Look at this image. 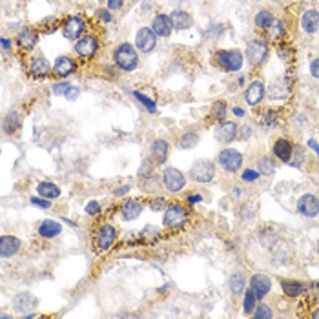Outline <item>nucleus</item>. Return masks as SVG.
Wrapping results in <instances>:
<instances>
[{
  "label": "nucleus",
  "instance_id": "nucleus-1",
  "mask_svg": "<svg viewBox=\"0 0 319 319\" xmlns=\"http://www.w3.org/2000/svg\"><path fill=\"white\" fill-rule=\"evenodd\" d=\"M115 62H117V66L121 68V70H124V71H132V70L137 68L139 57L132 44L122 42L119 48L115 49Z\"/></svg>",
  "mask_w": 319,
  "mask_h": 319
},
{
  "label": "nucleus",
  "instance_id": "nucleus-2",
  "mask_svg": "<svg viewBox=\"0 0 319 319\" xmlns=\"http://www.w3.org/2000/svg\"><path fill=\"white\" fill-rule=\"evenodd\" d=\"M215 177V166L212 161H205V159H199L192 164L190 168V179L195 182H201V184H206V182L213 181Z\"/></svg>",
  "mask_w": 319,
  "mask_h": 319
},
{
  "label": "nucleus",
  "instance_id": "nucleus-3",
  "mask_svg": "<svg viewBox=\"0 0 319 319\" xmlns=\"http://www.w3.org/2000/svg\"><path fill=\"white\" fill-rule=\"evenodd\" d=\"M215 61L224 71H239L243 68V53L237 49H223L215 53Z\"/></svg>",
  "mask_w": 319,
  "mask_h": 319
},
{
  "label": "nucleus",
  "instance_id": "nucleus-4",
  "mask_svg": "<svg viewBox=\"0 0 319 319\" xmlns=\"http://www.w3.org/2000/svg\"><path fill=\"white\" fill-rule=\"evenodd\" d=\"M186 221H188V210L182 205H179V203L170 205L166 208V212H164V226H168L172 230L181 228Z\"/></svg>",
  "mask_w": 319,
  "mask_h": 319
},
{
  "label": "nucleus",
  "instance_id": "nucleus-5",
  "mask_svg": "<svg viewBox=\"0 0 319 319\" xmlns=\"http://www.w3.org/2000/svg\"><path fill=\"white\" fill-rule=\"evenodd\" d=\"M163 182H164V188H166L170 193H177L184 188L186 177H184V174H182L181 170L170 166V168H166L163 172Z\"/></svg>",
  "mask_w": 319,
  "mask_h": 319
},
{
  "label": "nucleus",
  "instance_id": "nucleus-6",
  "mask_svg": "<svg viewBox=\"0 0 319 319\" xmlns=\"http://www.w3.org/2000/svg\"><path fill=\"white\" fill-rule=\"evenodd\" d=\"M117 241V230L111 224H103L95 234V247L101 252H108Z\"/></svg>",
  "mask_w": 319,
  "mask_h": 319
},
{
  "label": "nucleus",
  "instance_id": "nucleus-7",
  "mask_svg": "<svg viewBox=\"0 0 319 319\" xmlns=\"http://www.w3.org/2000/svg\"><path fill=\"white\" fill-rule=\"evenodd\" d=\"M217 161H219V166L228 174H234L243 166V155L237 150H232V148L221 151Z\"/></svg>",
  "mask_w": 319,
  "mask_h": 319
},
{
  "label": "nucleus",
  "instance_id": "nucleus-8",
  "mask_svg": "<svg viewBox=\"0 0 319 319\" xmlns=\"http://www.w3.org/2000/svg\"><path fill=\"white\" fill-rule=\"evenodd\" d=\"M155 44H157V35L151 28H141V30L137 31L135 46H137L139 51H142V53H150V51H153Z\"/></svg>",
  "mask_w": 319,
  "mask_h": 319
},
{
  "label": "nucleus",
  "instance_id": "nucleus-9",
  "mask_svg": "<svg viewBox=\"0 0 319 319\" xmlns=\"http://www.w3.org/2000/svg\"><path fill=\"white\" fill-rule=\"evenodd\" d=\"M268 55V46H266L263 40H252L248 44V49H247V59L252 66H257L261 62L266 59Z\"/></svg>",
  "mask_w": 319,
  "mask_h": 319
},
{
  "label": "nucleus",
  "instance_id": "nucleus-10",
  "mask_svg": "<svg viewBox=\"0 0 319 319\" xmlns=\"http://www.w3.org/2000/svg\"><path fill=\"white\" fill-rule=\"evenodd\" d=\"M297 210L305 217H316L319 213V199L312 193H305L297 201Z\"/></svg>",
  "mask_w": 319,
  "mask_h": 319
},
{
  "label": "nucleus",
  "instance_id": "nucleus-11",
  "mask_svg": "<svg viewBox=\"0 0 319 319\" xmlns=\"http://www.w3.org/2000/svg\"><path fill=\"white\" fill-rule=\"evenodd\" d=\"M292 93V84L288 78H277L268 88V97L274 101H284Z\"/></svg>",
  "mask_w": 319,
  "mask_h": 319
},
{
  "label": "nucleus",
  "instance_id": "nucleus-12",
  "mask_svg": "<svg viewBox=\"0 0 319 319\" xmlns=\"http://www.w3.org/2000/svg\"><path fill=\"white\" fill-rule=\"evenodd\" d=\"M84 30H86V22L80 17H70L66 20V24L62 26V33L70 40L78 38V36L84 33Z\"/></svg>",
  "mask_w": 319,
  "mask_h": 319
},
{
  "label": "nucleus",
  "instance_id": "nucleus-13",
  "mask_svg": "<svg viewBox=\"0 0 319 319\" xmlns=\"http://www.w3.org/2000/svg\"><path fill=\"white\" fill-rule=\"evenodd\" d=\"M97 49H99V42H97L95 36L91 35H86V36H80L75 44V51H77L80 57H84V59H90L93 55L97 53Z\"/></svg>",
  "mask_w": 319,
  "mask_h": 319
},
{
  "label": "nucleus",
  "instance_id": "nucleus-14",
  "mask_svg": "<svg viewBox=\"0 0 319 319\" xmlns=\"http://www.w3.org/2000/svg\"><path fill=\"white\" fill-rule=\"evenodd\" d=\"M36 305H38V301H36V297L31 292H20V294L13 297V308L22 314V316L28 314V310L35 308Z\"/></svg>",
  "mask_w": 319,
  "mask_h": 319
},
{
  "label": "nucleus",
  "instance_id": "nucleus-15",
  "mask_svg": "<svg viewBox=\"0 0 319 319\" xmlns=\"http://www.w3.org/2000/svg\"><path fill=\"white\" fill-rule=\"evenodd\" d=\"M250 288L255 292L257 299H263V297H266V295H268V292H270V288H272L270 277L266 276V274H255V276H252Z\"/></svg>",
  "mask_w": 319,
  "mask_h": 319
},
{
  "label": "nucleus",
  "instance_id": "nucleus-16",
  "mask_svg": "<svg viewBox=\"0 0 319 319\" xmlns=\"http://www.w3.org/2000/svg\"><path fill=\"white\" fill-rule=\"evenodd\" d=\"M168 153H170V144L168 141L164 139H155L151 142V150H150V155H151V161L157 164H164L166 159H168Z\"/></svg>",
  "mask_w": 319,
  "mask_h": 319
},
{
  "label": "nucleus",
  "instance_id": "nucleus-17",
  "mask_svg": "<svg viewBox=\"0 0 319 319\" xmlns=\"http://www.w3.org/2000/svg\"><path fill=\"white\" fill-rule=\"evenodd\" d=\"M263 97H265V84L261 80H253L245 91V101L248 103V106H257L263 101Z\"/></svg>",
  "mask_w": 319,
  "mask_h": 319
},
{
  "label": "nucleus",
  "instance_id": "nucleus-18",
  "mask_svg": "<svg viewBox=\"0 0 319 319\" xmlns=\"http://www.w3.org/2000/svg\"><path fill=\"white\" fill-rule=\"evenodd\" d=\"M292 153H294V144L288 139H277L274 142V155L283 161V163H290L292 161Z\"/></svg>",
  "mask_w": 319,
  "mask_h": 319
},
{
  "label": "nucleus",
  "instance_id": "nucleus-19",
  "mask_svg": "<svg viewBox=\"0 0 319 319\" xmlns=\"http://www.w3.org/2000/svg\"><path fill=\"white\" fill-rule=\"evenodd\" d=\"M20 250V241L13 235H2L0 237V255L2 257H13Z\"/></svg>",
  "mask_w": 319,
  "mask_h": 319
},
{
  "label": "nucleus",
  "instance_id": "nucleus-20",
  "mask_svg": "<svg viewBox=\"0 0 319 319\" xmlns=\"http://www.w3.org/2000/svg\"><path fill=\"white\" fill-rule=\"evenodd\" d=\"M237 124L235 122H223L221 126L215 128V137L217 141H221V142H232L239 133H237Z\"/></svg>",
  "mask_w": 319,
  "mask_h": 319
},
{
  "label": "nucleus",
  "instance_id": "nucleus-21",
  "mask_svg": "<svg viewBox=\"0 0 319 319\" xmlns=\"http://www.w3.org/2000/svg\"><path fill=\"white\" fill-rule=\"evenodd\" d=\"M141 213H142V205H141V201H137V199L126 201L121 208V217L124 221H135Z\"/></svg>",
  "mask_w": 319,
  "mask_h": 319
},
{
  "label": "nucleus",
  "instance_id": "nucleus-22",
  "mask_svg": "<svg viewBox=\"0 0 319 319\" xmlns=\"http://www.w3.org/2000/svg\"><path fill=\"white\" fill-rule=\"evenodd\" d=\"M170 20L174 24V30H179V31L188 30L193 24L192 15H188L186 11H181V9H175V11L170 13Z\"/></svg>",
  "mask_w": 319,
  "mask_h": 319
},
{
  "label": "nucleus",
  "instance_id": "nucleus-23",
  "mask_svg": "<svg viewBox=\"0 0 319 319\" xmlns=\"http://www.w3.org/2000/svg\"><path fill=\"white\" fill-rule=\"evenodd\" d=\"M151 30L155 31V35L159 36H168L174 30V24H172L168 15H157L153 18V22H151Z\"/></svg>",
  "mask_w": 319,
  "mask_h": 319
},
{
  "label": "nucleus",
  "instance_id": "nucleus-24",
  "mask_svg": "<svg viewBox=\"0 0 319 319\" xmlns=\"http://www.w3.org/2000/svg\"><path fill=\"white\" fill-rule=\"evenodd\" d=\"M59 234H62V226L61 223H57L53 219H46V221H42V223L38 224V235L40 237L51 239V237H57Z\"/></svg>",
  "mask_w": 319,
  "mask_h": 319
},
{
  "label": "nucleus",
  "instance_id": "nucleus-25",
  "mask_svg": "<svg viewBox=\"0 0 319 319\" xmlns=\"http://www.w3.org/2000/svg\"><path fill=\"white\" fill-rule=\"evenodd\" d=\"M55 73L59 75V77H68V75H71L73 71H75V62L70 59V57H66V55H62V57H59L57 61H55V66H53Z\"/></svg>",
  "mask_w": 319,
  "mask_h": 319
},
{
  "label": "nucleus",
  "instance_id": "nucleus-26",
  "mask_svg": "<svg viewBox=\"0 0 319 319\" xmlns=\"http://www.w3.org/2000/svg\"><path fill=\"white\" fill-rule=\"evenodd\" d=\"M301 26L307 33H316L319 30V13L316 9L305 11L301 17Z\"/></svg>",
  "mask_w": 319,
  "mask_h": 319
},
{
  "label": "nucleus",
  "instance_id": "nucleus-27",
  "mask_svg": "<svg viewBox=\"0 0 319 319\" xmlns=\"http://www.w3.org/2000/svg\"><path fill=\"white\" fill-rule=\"evenodd\" d=\"M281 288H283L284 295H288V297H299L307 292L308 286L299 281H281Z\"/></svg>",
  "mask_w": 319,
  "mask_h": 319
},
{
  "label": "nucleus",
  "instance_id": "nucleus-28",
  "mask_svg": "<svg viewBox=\"0 0 319 319\" xmlns=\"http://www.w3.org/2000/svg\"><path fill=\"white\" fill-rule=\"evenodd\" d=\"M17 42L20 48L33 49L36 46V42H38V35H36V31H33V30H22L18 33Z\"/></svg>",
  "mask_w": 319,
  "mask_h": 319
},
{
  "label": "nucleus",
  "instance_id": "nucleus-29",
  "mask_svg": "<svg viewBox=\"0 0 319 319\" xmlns=\"http://www.w3.org/2000/svg\"><path fill=\"white\" fill-rule=\"evenodd\" d=\"M30 71L35 75V77H44L49 73V64L44 57H35L30 64Z\"/></svg>",
  "mask_w": 319,
  "mask_h": 319
},
{
  "label": "nucleus",
  "instance_id": "nucleus-30",
  "mask_svg": "<svg viewBox=\"0 0 319 319\" xmlns=\"http://www.w3.org/2000/svg\"><path fill=\"white\" fill-rule=\"evenodd\" d=\"M36 192H38V195H42V197L51 201V199H57L61 195V188L57 186V184H53V182H40L36 186Z\"/></svg>",
  "mask_w": 319,
  "mask_h": 319
},
{
  "label": "nucleus",
  "instance_id": "nucleus-31",
  "mask_svg": "<svg viewBox=\"0 0 319 319\" xmlns=\"http://www.w3.org/2000/svg\"><path fill=\"white\" fill-rule=\"evenodd\" d=\"M245 288H247V277L243 276V274H232V277H230V290L235 295H239L245 292Z\"/></svg>",
  "mask_w": 319,
  "mask_h": 319
},
{
  "label": "nucleus",
  "instance_id": "nucleus-32",
  "mask_svg": "<svg viewBox=\"0 0 319 319\" xmlns=\"http://www.w3.org/2000/svg\"><path fill=\"white\" fill-rule=\"evenodd\" d=\"M259 241H261V245H263V247L272 248L277 241V232L274 228L259 230Z\"/></svg>",
  "mask_w": 319,
  "mask_h": 319
},
{
  "label": "nucleus",
  "instance_id": "nucleus-33",
  "mask_svg": "<svg viewBox=\"0 0 319 319\" xmlns=\"http://www.w3.org/2000/svg\"><path fill=\"white\" fill-rule=\"evenodd\" d=\"M255 307H257V295L252 288H248L245 292V299H243V310L245 314H253Z\"/></svg>",
  "mask_w": 319,
  "mask_h": 319
},
{
  "label": "nucleus",
  "instance_id": "nucleus-34",
  "mask_svg": "<svg viewBox=\"0 0 319 319\" xmlns=\"http://www.w3.org/2000/svg\"><path fill=\"white\" fill-rule=\"evenodd\" d=\"M257 122H259V126H265V128L276 126V124H277V113H276V111H272V109H266V111H263V113H259Z\"/></svg>",
  "mask_w": 319,
  "mask_h": 319
},
{
  "label": "nucleus",
  "instance_id": "nucleus-35",
  "mask_svg": "<svg viewBox=\"0 0 319 319\" xmlns=\"http://www.w3.org/2000/svg\"><path fill=\"white\" fill-rule=\"evenodd\" d=\"M18 128H20V117H18V113H9L4 119V132L15 133Z\"/></svg>",
  "mask_w": 319,
  "mask_h": 319
},
{
  "label": "nucleus",
  "instance_id": "nucleus-36",
  "mask_svg": "<svg viewBox=\"0 0 319 319\" xmlns=\"http://www.w3.org/2000/svg\"><path fill=\"white\" fill-rule=\"evenodd\" d=\"M197 142H199L197 133H195V132H186L181 137V141H179V146H181L182 150H190V148H193V146H197Z\"/></svg>",
  "mask_w": 319,
  "mask_h": 319
},
{
  "label": "nucleus",
  "instance_id": "nucleus-37",
  "mask_svg": "<svg viewBox=\"0 0 319 319\" xmlns=\"http://www.w3.org/2000/svg\"><path fill=\"white\" fill-rule=\"evenodd\" d=\"M257 166H259V172L263 175H274L276 172V164L272 161L270 157H261L257 161Z\"/></svg>",
  "mask_w": 319,
  "mask_h": 319
},
{
  "label": "nucleus",
  "instance_id": "nucleus-38",
  "mask_svg": "<svg viewBox=\"0 0 319 319\" xmlns=\"http://www.w3.org/2000/svg\"><path fill=\"white\" fill-rule=\"evenodd\" d=\"M274 22V17H272L270 11H259L257 15H255V26L257 28H270V24Z\"/></svg>",
  "mask_w": 319,
  "mask_h": 319
},
{
  "label": "nucleus",
  "instance_id": "nucleus-39",
  "mask_svg": "<svg viewBox=\"0 0 319 319\" xmlns=\"http://www.w3.org/2000/svg\"><path fill=\"white\" fill-rule=\"evenodd\" d=\"M268 31H270V38H272V40H279V38L284 35V24L281 22V20H276V18H274V22L270 24Z\"/></svg>",
  "mask_w": 319,
  "mask_h": 319
},
{
  "label": "nucleus",
  "instance_id": "nucleus-40",
  "mask_svg": "<svg viewBox=\"0 0 319 319\" xmlns=\"http://www.w3.org/2000/svg\"><path fill=\"white\" fill-rule=\"evenodd\" d=\"M253 318L255 319H272L274 318V312L270 310V307L268 305H257L255 307V310H253Z\"/></svg>",
  "mask_w": 319,
  "mask_h": 319
},
{
  "label": "nucleus",
  "instance_id": "nucleus-41",
  "mask_svg": "<svg viewBox=\"0 0 319 319\" xmlns=\"http://www.w3.org/2000/svg\"><path fill=\"white\" fill-rule=\"evenodd\" d=\"M226 111H228V108H226V103H224V101H217V103L212 106V117H215V119H224V117H226Z\"/></svg>",
  "mask_w": 319,
  "mask_h": 319
},
{
  "label": "nucleus",
  "instance_id": "nucleus-42",
  "mask_svg": "<svg viewBox=\"0 0 319 319\" xmlns=\"http://www.w3.org/2000/svg\"><path fill=\"white\" fill-rule=\"evenodd\" d=\"M133 95H135V99H139V101H141V104H142V106H146V108H148V111H155V109H157L155 101H151L150 97L142 95L141 91H133Z\"/></svg>",
  "mask_w": 319,
  "mask_h": 319
},
{
  "label": "nucleus",
  "instance_id": "nucleus-43",
  "mask_svg": "<svg viewBox=\"0 0 319 319\" xmlns=\"http://www.w3.org/2000/svg\"><path fill=\"white\" fill-rule=\"evenodd\" d=\"M305 295L308 297V303H312V305H316V303H319V284H314V286H308L307 292H305Z\"/></svg>",
  "mask_w": 319,
  "mask_h": 319
},
{
  "label": "nucleus",
  "instance_id": "nucleus-44",
  "mask_svg": "<svg viewBox=\"0 0 319 319\" xmlns=\"http://www.w3.org/2000/svg\"><path fill=\"white\" fill-rule=\"evenodd\" d=\"M101 210H103V208H101V205H99L97 201H90V203L86 205V213H88V215H99Z\"/></svg>",
  "mask_w": 319,
  "mask_h": 319
},
{
  "label": "nucleus",
  "instance_id": "nucleus-45",
  "mask_svg": "<svg viewBox=\"0 0 319 319\" xmlns=\"http://www.w3.org/2000/svg\"><path fill=\"white\" fill-rule=\"evenodd\" d=\"M31 205H35V206H38V208H44V210H48L49 206H51V203H49V199H46V197H31Z\"/></svg>",
  "mask_w": 319,
  "mask_h": 319
},
{
  "label": "nucleus",
  "instance_id": "nucleus-46",
  "mask_svg": "<svg viewBox=\"0 0 319 319\" xmlns=\"http://www.w3.org/2000/svg\"><path fill=\"white\" fill-rule=\"evenodd\" d=\"M259 172H255V170H245V172H243V181H247V182H253V181H257L259 179Z\"/></svg>",
  "mask_w": 319,
  "mask_h": 319
},
{
  "label": "nucleus",
  "instance_id": "nucleus-47",
  "mask_svg": "<svg viewBox=\"0 0 319 319\" xmlns=\"http://www.w3.org/2000/svg\"><path fill=\"white\" fill-rule=\"evenodd\" d=\"M255 210H257V206L253 205V203H250V205L243 206L241 215L245 217V219H252V217H253V213H255Z\"/></svg>",
  "mask_w": 319,
  "mask_h": 319
},
{
  "label": "nucleus",
  "instance_id": "nucleus-48",
  "mask_svg": "<svg viewBox=\"0 0 319 319\" xmlns=\"http://www.w3.org/2000/svg\"><path fill=\"white\" fill-rule=\"evenodd\" d=\"M70 86L71 84H68V82H59V84L53 86V93L55 95H66V91L70 90Z\"/></svg>",
  "mask_w": 319,
  "mask_h": 319
},
{
  "label": "nucleus",
  "instance_id": "nucleus-49",
  "mask_svg": "<svg viewBox=\"0 0 319 319\" xmlns=\"http://www.w3.org/2000/svg\"><path fill=\"white\" fill-rule=\"evenodd\" d=\"M97 17L101 18L103 22H111V20H113V17H111V13H109L108 9H99V11H97Z\"/></svg>",
  "mask_w": 319,
  "mask_h": 319
},
{
  "label": "nucleus",
  "instance_id": "nucleus-50",
  "mask_svg": "<svg viewBox=\"0 0 319 319\" xmlns=\"http://www.w3.org/2000/svg\"><path fill=\"white\" fill-rule=\"evenodd\" d=\"M78 93H80V90H78V88H75V86H70V90L66 91V99L68 101H75V99H77L78 97Z\"/></svg>",
  "mask_w": 319,
  "mask_h": 319
},
{
  "label": "nucleus",
  "instance_id": "nucleus-51",
  "mask_svg": "<svg viewBox=\"0 0 319 319\" xmlns=\"http://www.w3.org/2000/svg\"><path fill=\"white\" fill-rule=\"evenodd\" d=\"M130 190H132V186H130V184H122V186H119L117 190H113V195H115V197H121V195H126Z\"/></svg>",
  "mask_w": 319,
  "mask_h": 319
},
{
  "label": "nucleus",
  "instance_id": "nucleus-52",
  "mask_svg": "<svg viewBox=\"0 0 319 319\" xmlns=\"http://www.w3.org/2000/svg\"><path fill=\"white\" fill-rule=\"evenodd\" d=\"M122 4H124V0H108L109 11H117V9H121Z\"/></svg>",
  "mask_w": 319,
  "mask_h": 319
},
{
  "label": "nucleus",
  "instance_id": "nucleus-53",
  "mask_svg": "<svg viewBox=\"0 0 319 319\" xmlns=\"http://www.w3.org/2000/svg\"><path fill=\"white\" fill-rule=\"evenodd\" d=\"M310 73H312L314 78H319V59L312 61V64H310Z\"/></svg>",
  "mask_w": 319,
  "mask_h": 319
},
{
  "label": "nucleus",
  "instance_id": "nucleus-54",
  "mask_svg": "<svg viewBox=\"0 0 319 319\" xmlns=\"http://www.w3.org/2000/svg\"><path fill=\"white\" fill-rule=\"evenodd\" d=\"M164 208V199H155L151 203V210H163Z\"/></svg>",
  "mask_w": 319,
  "mask_h": 319
},
{
  "label": "nucleus",
  "instance_id": "nucleus-55",
  "mask_svg": "<svg viewBox=\"0 0 319 319\" xmlns=\"http://www.w3.org/2000/svg\"><path fill=\"white\" fill-rule=\"evenodd\" d=\"M201 201H203V195H188V205H195Z\"/></svg>",
  "mask_w": 319,
  "mask_h": 319
},
{
  "label": "nucleus",
  "instance_id": "nucleus-56",
  "mask_svg": "<svg viewBox=\"0 0 319 319\" xmlns=\"http://www.w3.org/2000/svg\"><path fill=\"white\" fill-rule=\"evenodd\" d=\"M252 135V128L250 126H243L241 128V139H248Z\"/></svg>",
  "mask_w": 319,
  "mask_h": 319
},
{
  "label": "nucleus",
  "instance_id": "nucleus-57",
  "mask_svg": "<svg viewBox=\"0 0 319 319\" xmlns=\"http://www.w3.org/2000/svg\"><path fill=\"white\" fill-rule=\"evenodd\" d=\"M308 146H310V148H312V150L319 155V144L316 142V141H308Z\"/></svg>",
  "mask_w": 319,
  "mask_h": 319
},
{
  "label": "nucleus",
  "instance_id": "nucleus-58",
  "mask_svg": "<svg viewBox=\"0 0 319 319\" xmlns=\"http://www.w3.org/2000/svg\"><path fill=\"white\" fill-rule=\"evenodd\" d=\"M0 42H2V49H9V48H11V42H9L7 38H2Z\"/></svg>",
  "mask_w": 319,
  "mask_h": 319
},
{
  "label": "nucleus",
  "instance_id": "nucleus-59",
  "mask_svg": "<svg viewBox=\"0 0 319 319\" xmlns=\"http://www.w3.org/2000/svg\"><path fill=\"white\" fill-rule=\"evenodd\" d=\"M234 113L237 115V117H243V115H245V111H243L241 108H234Z\"/></svg>",
  "mask_w": 319,
  "mask_h": 319
},
{
  "label": "nucleus",
  "instance_id": "nucleus-60",
  "mask_svg": "<svg viewBox=\"0 0 319 319\" xmlns=\"http://www.w3.org/2000/svg\"><path fill=\"white\" fill-rule=\"evenodd\" d=\"M312 318H314V319H319V307L312 312Z\"/></svg>",
  "mask_w": 319,
  "mask_h": 319
},
{
  "label": "nucleus",
  "instance_id": "nucleus-61",
  "mask_svg": "<svg viewBox=\"0 0 319 319\" xmlns=\"http://www.w3.org/2000/svg\"><path fill=\"white\" fill-rule=\"evenodd\" d=\"M318 250H319V243H318Z\"/></svg>",
  "mask_w": 319,
  "mask_h": 319
}]
</instances>
